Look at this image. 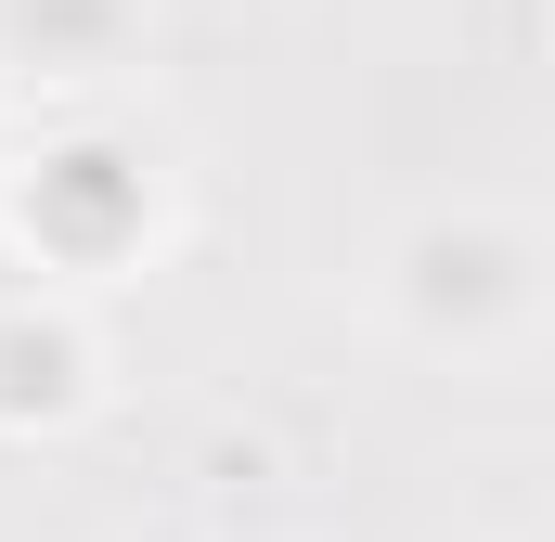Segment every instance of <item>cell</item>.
Here are the masks:
<instances>
[{
  "label": "cell",
  "instance_id": "obj_1",
  "mask_svg": "<svg viewBox=\"0 0 555 542\" xmlns=\"http://www.w3.org/2000/svg\"><path fill=\"white\" fill-rule=\"evenodd\" d=\"M388 297H401V323H414L426 349H504V336H530V233L517 220H426L401 271H388Z\"/></svg>",
  "mask_w": 555,
  "mask_h": 542
},
{
  "label": "cell",
  "instance_id": "obj_2",
  "mask_svg": "<svg viewBox=\"0 0 555 542\" xmlns=\"http://www.w3.org/2000/svg\"><path fill=\"white\" fill-rule=\"evenodd\" d=\"M130 26V0H0V52H52V78H104Z\"/></svg>",
  "mask_w": 555,
  "mask_h": 542
}]
</instances>
